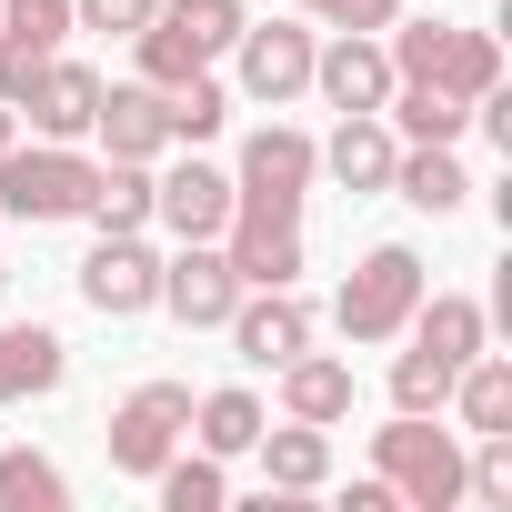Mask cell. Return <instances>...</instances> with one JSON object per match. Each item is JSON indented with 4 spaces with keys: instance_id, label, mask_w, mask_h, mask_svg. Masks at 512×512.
I'll use <instances>...</instances> for the list:
<instances>
[{
    "instance_id": "1",
    "label": "cell",
    "mask_w": 512,
    "mask_h": 512,
    "mask_svg": "<svg viewBox=\"0 0 512 512\" xmlns=\"http://www.w3.org/2000/svg\"><path fill=\"white\" fill-rule=\"evenodd\" d=\"M372 472L392 482V502L452 512V502H462V432H442L432 412H392V422L372 432Z\"/></svg>"
},
{
    "instance_id": "2",
    "label": "cell",
    "mask_w": 512,
    "mask_h": 512,
    "mask_svg": "<svg viewBox=\"0 0 512 512\" xmlns=\"http://www.w3.org/2000/svg\"><path fill=\"white\" fill-rule=\"evenodd\" d=\"M392 81H422V91L482 101V91H502V51H492V31H462V21H412V31H392Z\"/></svg>"
},
{
    "instance_id": "3",
    "label": "cell",
    "mask_w": 512,
    "mask_h": 512,
    "mask_svg": "<svg viewBox=\"0 0 512 512\" xmlns=\"http://www.w3.org/2000/svg\"><path fill=\"white\" fill-rule=\"evenodd\" d=\"M412 302H422V251L412 241H382V251H362V272L342 282L332 322H342V342H392L412 322Z\"/></svg>"
},
{
    "instance_id": "4",
    "label": "cell",
    "mask_w": 512,
    "mask_h": 512,
    "mask_svg": "<svg viewBox=\"0 0 512 512\" xmlns=\"http://www.w3.org/2000/svg\"><path fill=\"white\" fill-rule=\"evenodd\" d=\"M91 181H101V161H81L71 141L0 151V211H11V221H81L91 211Z\"/></svg>"
},
{
    "instance_id": "5",
    "label": "cell",
    "mask_w": 512,
    "mask_h": 512,
    "mask_svg": "<svg viewBox=\"0 0 512 512\" xmlns=\"http://www.w3.org/2000/svg\"><path fill=\"white\" fill-rule=\"evenodd\" d=\"M312 171H322V141L292 131V121H272V131L241 141V181H231V201H251V211H302Z\"/></svg>"
},
{
    "instance_id": "6",
    "label": "cell",
    "mask_w": 512,
    "mask_h": 512,
    "mask_svg": "<svg viewBox=\"0 0 512 512\" xmlns=\"http://www.w3.org/2000/svg\"><path fill=\"white\" fill-rule=\"evenodd\" d=\"M181 432H191V382H141V392L111 412V462L151 482V472L181 452Z\"/></svg>"
},
{
    "instance_id": "7",
    "label": "cell",
    "mask_w": 512,
    "mask_h": 512,
    "mask_svg": "<svg viewBox=\"0 0 512 512\" xmlns=\"http://www.w3.org/2000/svg\"><path fill=\"white\" fill-rule=\"evenodd\" d=\"M81 302H91L101 322H131V312L161 302V262L141 251V231H101V251L81 262Z\"/></svg>"
},
{
    "instance_id": "8",
    "label": "cell",
    "mask_w": 512,
    "mask_h": 512,
    "mask_svg": "<svg viewBox=\"0 0 512 512\" xmlns=\"http://www.w3.org/2000/svg\"><path fill=\"white\" fill-rule=\"evenodd\" d=\"M231 272H241V292H272V282H302V211H251V201H231Z\"/></svg>"
},
{
    "instance_id": "9",
    "label": "cell",
    "mask_w": 512,
    "mask_h": 512,
    "mask_svg": "<svg viewBox=\"0 0 512 512\" xmlns=\"http://www.w3.org/2000/svg\"><path fill=\"white\" fill-rule=\"evenodd\" d=\"M231 51H241V91H251V101L282 111L292 91H312V31H302V21H241Z\"/></svg>"
},
{
    "instance_id": "10",
    "label": "cell",
    "mask_w": 512,
    "mask_h": 512,
    "mask_svg": "<svg viewBox=\"0 0 512 512\" xmlns=\"http://www.w3.org/2000/svg\"><path fill=\"white\" fill-rule=\"evenodd\" d=\"M221 332L241 342V362H262V372H282V362H292V352L312 342V312H302V292H292V282H272V292H241Z\"/></svg>"
},
{
    "instance_id": "11",
    "label": "cell",
    "mask_w": 512,
    "mask_h": 512,
    "mask_svg": "<svg viewBox=\"0 0 512 512\" xmlns=\"http://www.w3.org/2000/svg\"><path fill=\"white\" fill-rule=\"evenodd\" d=\"M161 302H171L191 332L231 322V302H241V272H231V251H211V241H181V262H161Z\"/></svg>"
},
{
    "instance_id": "12",
    "label": "cell",
    "mask_w": 512,
    "mask_h": 512,
    "mask_svg": "<svg viewBox=\"0 0 512 512\" xmlns=\"http://www.w3.org/2000/svg\"><path fill=\"white\" fill-rule=\"evenodd\" d=\"M312 91H322L332 111H382V101H392V51H382L372 31H342L332 51H312Z\"/></svg>"
},
{
    "instance_id": "13",
    "label": "cell",
    "mask_w": 512,
    "mask_h": 512,
    "mask_svg": "<svg viewBox=\"0 0 512 512\" xmlns=\"http://www.w3.org/2000/svg\"><path fill=\"white\" fill-rule=\"evenodd\" d=\"M91 131L111 141V161H161V151H171V101H161L151 81H121V91H101Z\"/></svg>"
},
{
    "instance_id": "14",
    "label": "cell",
    "mask_w": 512,
    "mask_h": 512,
    "mask_svg": "<svg viewBox=\"0 0 512 512\" xmlns=\"http://www.w3.org/2000/svg\"><path fill=\"white\" fill-rule=\"evenodd\" d=\"M151 221H171L181 241H221V221H231V181H221L211 161H181V171L151 181Z\"/></svg>"
},
{
    "instance_id": "15",
    "label": "cell",
    "mask_w": 512,
    "mask_h": 512,
    "mask_svg": "<svg viewBox=\"0 0 512 512\" xmlns=\"http://www.w3.org/2000/svg\"><path fill=\"white\" fill-rule=\"evenodd\" d=\"M392 161H402V141H392L382 111H342V131L322 141V171L342 191H392Z\"/></svg>"
},
{
    "instance_id": "16",
    "label": "cell",
    "mask_w": 512,
    "mask_h": 512,
    "mask_svg": "<svg viewBox=\"0 0 512 512\" xmlns=\"http://www.w3.org/2000/svg\"><path fill=\"white\" fill-rule=\"evenodd\" d=\"M402 332H412V352H422V362H442V372H462V362L482 352V332H492V312H482L472 292H432V302H412V322H402Z\"/></svg>"
},
{
    "instance_id": "17",
    "label": "cell",
    "mask_w": 512,
    "mask_h": 512,
    "mask_svg": "<svg viewBox=\"0 0 512 512\" xmlns=\"http://www.w3.org/2000/svg\"><path fill=\"white\" fill-rule=\"evenodd\" d=\"M31 131L41 141H81L91 131V111H101V71H81V61H41V81H31Z\"/></svg>"
},
{
    "instance_id": "18",
    "label": "cell",
    "mask_w": 512,
    "mask_h": 512,
    "mask_svg": "<svg viewBox=\"0 0 512 512\" xmlns=\"http://www.w3.org/2000/svg\"><path fill=\"white\" fill-rule=\"evenodd\" d=\"M61 372H71L61 332H41V322H0V402H41V392H61Z\"/></svg>"
},
{
    "instance_id": "19",
    "label": "cell",
    "mask_w": 512,
    "mask_h": 512,
    "mask_svg": "<svg viewBox=\"0 0 512 512\" xmlns=\"http://www.w3.org/2000/svg\"><path fill=\"white\" fill-rule=\"evenodd\" d=\"M282 412H292V422H322V432L352 422V362H322V352L302 342V352L282 362Z\"/></svg>"
},
{
    "instance_id": "20",
    "label": "cell",
    "mask_w": 512,
    "mask_h": 512,
    "mask_svg": "<svg viewBox=\"0 0 512 512\" xmlns=\"http://www.w3.org/2000/svg\"><path fill=\"white\" fill-rule=\"evenodd\" d=\"M392 191H402L412 211H432V221H442V211H462V191H472V181H462L452 141H412V151L392 161Z\"/></svg>"
},
{
    "instance_id": "21",
    "label": "cell",
    "mask_w": 512,
    "mask_h": 512,
    "mask_svg": "<svg viewBox=\"0 0 512 512\" xmlns=\"http://www.w3.org/2000/svg\"><path fill=\"white\" fill-rule=\"evenodd\" d=\"M251 452H262L272 492H312V482H332V442H322V422H282V432L251 442Z\"/></svg>"
},
{
    "instance_id": "22",
    "label": "cell",
    "mask_w": 512,
    "mask_h": 512,
    "mask_svg": "<svg viewBox=\"0 0 512 512\" xmlns=\"http://www.w3.org/2000/svg\"><path fill=\"white\" fill-rule=\"evenodd\" d=\"M392 131L402 141H462L472 131V101H452V91H422V81H392Z\"/></svg>"
},
{
    "instance_id": "23",
    "label": "cell",
    "mask_w": 512,
    "mask_h": 512,
    "mask_svg": "<svg viewBox=\"0 0 512 512\" xmlns=\"http://www.w3.org/2000/svg\"><path fill=\"white\" fill-rule=\"evenodd\" d=\"M452 402H462V432H512V362L472 352V362L452 372Z\"/></svg>"
},
{
    "instance_id": "24",
    "label": "cell",
    "mask_w": 512,
    "mask_h": 512,
    "mask_svg": "<svg viewBox=\"0 0 512 512\" xmlns=\"http://www.w3.org/2000/svg\"><path fill=\"white\" fill-rule=\"evenodd\" d=\"M81 221H101V231H141L151 221V161H111L101 181H91V211Z\"/></svg>"
},
{
    "instance_id": "25",
    "label": "cell",
    "mask_w": 512,
    "mask_h": 512,
    "mask_svg": "<svg viewBox=\"0 0 512 512\" xmlns=\"http://www.w3.org/2000/svg\"><path fill=\"white\" fill-rule=\"evenodd\" d=\"M191 422H201V452L211 462H231V452L262 442V402H251V392H211V402H191Z\"/></svg>"
},
{
    "instance_id": "26",
    "label": "cell",
    "mask_w": 512,
    "mask_h": 512,
    "mask_svg": "<svg viewBox=\"0 0 512 512\" xmlns=\"http://www.w3.org/2000/svg\"><path fill=\"white\" fill-rule=\"evenodd\" d=\"M0 502H11V512H61L71 482H61V462H41V452H0Z\"/></svg>"
},
{
    "instance_id": "27",
    "label": "cell",
    "mask_w": 512,
    "mask_h": 512,
    "mask_svg": "<svg viewBox=\"0 0 512 512\" xmlns=\"http://www.w3.org/2000/svg\"><path fill=\"white\" fill-rule=\"evenodd\" d=\"M161 101H171V141H211V131L231 121V91H221L211 71H191V81H181V91H161Z\"/></svg>"
},
{
    "instance_id": "28",
    "label": "cell",
    "mask_w": 512,
    "mask_h": 512,
    "mask_svg": "<svg viewBox=\"0 0 512 512\" xmlns=\"http://www.w3.org/2000/svg\"><path fill=\"white\" fill-rule=\"evenodd\" d=\"M151 482H161V502H171V512H221V502H231V482H221V462H211V452H201V462H181V452H171Z\"/></svg>"
},
{
    "instance_id": "29",
    "label": "cell",
    "mask_w": 512,
    "mask_h": 512,
    "mask_svg": "<svg viewBox=\"0 0 512 512\" xmlns=\"http://www.w3.org/2000/svg\"><path fill=\"white\" fill-rule=\"evenodd\" d=\"M442 402H452V372L422 362V352H402L392 362V412H442Z\"/></svg>"
},
{
    "instance_id": "30",
    "label": "cell",
    "mask_w": 512,
    "mask_h": 512,
    "mask_svg": "<svg viewBox=\"0 0 512 512\" xmlns=\"http://www.w3.org/2000/svg\"><path fill=\"white\" fill-rule=\"evenodd\" d=\"M0 31H21V41L61 51V31H71V0H0Z\"/></svg>"
},
{
    "instance_id": "31",
    "label": "cell",
    "mask_w": 512,
    "mask_h": 512,
    "mask_svg": "<svg viewBox=\"0 0 512 512\" xmlns=\"http://www.w3.org/2000/svg\"><path fill=\"white\" fill-rule=\"evenodd\" d=\"M41 61H51L41 41H21V31H0V101H11V111L31 101V81H41Z\"/></svg>"
},
{
    "instance_id": "32",
    "label": "cell",
    "mask_w": 512,
    "mask_h": 512,
    "mask_svg": "<svg viewBox=\"0 0 512 512\" xmlns=\"http://www.w3.org/2000/svg\"><path fill=\"white\" fill-rule=\"evenodd\" d=\"M312 21H332V31H392L402 21V0H302Z\"/></svg>"
},
{
    "instance_id": "33",
    "label": "cell",
    "mask_w": 512,
    "mask_h": 512,
    "mask_svg": "<svg viewBox=\"0 0 512 512\" xmlns=\"http://www.w3.org/2000/svg\"><path fill=\"white\" fill-rule=\"evenodd\" d=\"M161 11V0H71V21H91V31H141Z\"/></svg>"
},
{
    "instance_id": "34",
    "label": "cell",
    "mask_w": 512,
    "mask_h": 512,
    "mask_svg": "<svg viewBox=\"0 0 512 512\" xmlns=\"http://www.w3.org/2000/svg\"><path fill=\"white\" fill-rule=\"evenodd\" d=\"M11 121H21V111H11V101H0V151H11Z\"/></svg>"
},
{
    "instance_id": "35",
    "label": "cell",
    "mask_w": 512,
    "mask_h": 512,
    "mask_svg": "<svg viewBox=\"0 0 512 512\" xmlns=\"http://www.w3.org/2000/svg\"><path fill=\"white\" fill-rule=\"evenodd\" d=\"M0 282H11V272H0Z\"/></svg>"
}]
</instances>
